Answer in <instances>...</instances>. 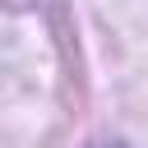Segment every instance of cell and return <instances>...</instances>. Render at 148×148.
I'll list each match as a JSON object with an SVG mask.
<instances>
[{
	"mask_svg": "<svg viewBox=\"0 0 148 148\" xmlns=\"http://www.w3.org/2000/svg\"><path fill=\"white\" fill-rule=\"evenodd\" d=\"M92 148H125V143H92Z\"/></svg>",
	"mask_w": 148,
	"mask_h": 148,
	"instance_id": "obj_1",
	"label": "cell"
}]
</instances>
